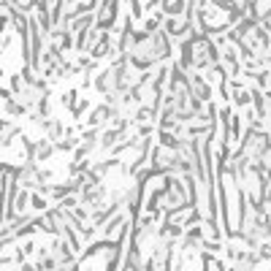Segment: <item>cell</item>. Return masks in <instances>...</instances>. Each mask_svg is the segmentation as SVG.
I'll list each match as a JSON object with an SVG mask.
<instances>
[{
    "instance_id": "4",
    "label": "cell",
    "mask_w": 271,
    "mask_h": 271,
    "mask_svg": "<svg viewBox=\"0 0 271 271\" xmlns=\"http://www.w3.org/2000/svg\"><path fill=\"white\" fill-rule=\"evenodd\" d=\"M163 11H166L168 16L182 14V11H184V0H166V3H163Z\"/></svg>"
},
{
    "instance_id": "6",
    "label": "cell",
    "mask_w": 271,
    "mask_h": 271,
    "mask_svg": "<svg viewBox=\"0 0 271 271\" xmlns=\"http://www.w3.org/2000/svg\"><path fill=\"white\" fill-rule=\"evenodd\" d=\"M43 128H46V133L52 136V138H60V133H63V128H60V122H54V119H52V122H49V119H46V122H43Z\"/></svg>"
},
{
    "instance_id": "1",
    "label": "cell",
    "mask_w": 271,
    "mask_h": 271,
    "mask_svg": "<svg viewBox=\"0 0 271 271\" xmlns=\"http://www.w3.org/2000/svg\"><path fill=\"white\" fill-rule=\"evenodd\" d=\"M187 87H190V95L195 98V101H201V103H209V98H211V87H209V81L203 79V76H190L187 79Z\"/></svg>"
},
{
    "instance_id": "2",
    "label": "cell",
    "mask_w": 271,
    "mask_h": 271,
    "mask_svg": "<svg viewBox=\"0 0 271 271\" xmlns=\"http://www.w3.org/2000/svg\"><path fill=\"white\" fill-rule=\"evenodd\" d=\"M231 87H233V103H236V106H241V108H247L249 103H252V95H249V90L241 84V81H233Z\"/></svg>"
},
{
    "instance_id": "3",
    "label": "cell",
    "mask_w": 271,
    "mask_h": 271,
    "mask_svg": "<svg viewBox=\"0 0 271 271\" xmlns=\"http://www.w3.org/2000/svg\"><path fill=\"white\" fill-rule=\"evenodd\" d=\"M249 95H252V103H255V111H258V119H266V114H269V103H266L263 92H260V90H249Z\"/></svg>"
},
{
    "instance_id": "5",
    "label": "cell",
    "mask_w": 271,
    "mask_h": 271,
    "mask_svg": "<svg viewBox=\"0 0 271 271\" xmlns=\"http://www.w3.org/2000/svg\"><path fill=\"white\" fill-rule=\"evenodd\" d=\"M225 65H228V70H231V73H238V68H241V65H238L236 52H233L231 46H225Z\"/></svg>"
}]
</instances>
